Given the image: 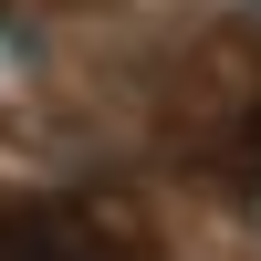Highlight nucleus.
<instances>
[{
    "label": "nucleus",
    "instance_id": "obj_1",
    "mask_svg": "<svg viewBox=\"0 0 261 261\" xmlns=\"http://www.w3.org/2000/svg\"><path fill=\"white\" fill-rule=\"evenodd\" d=\"M0 261H73L53 220H0Z\"/></svg>",
    "mask_w": 261,
    "mask_h": 261
}]
</instances>
